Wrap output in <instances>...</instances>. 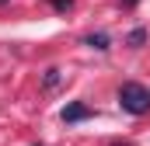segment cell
<instances>
[{"label": "cell", "instance_id": "obj_1", "mask_svg": "<svg viewBox=\"0 0 150 146\" xmlns=\"http://www.w3.org/2000/svg\"><path fill=\"white\" fill-rule=\"evenodd\" d=\"M119 105H122V111H129V115H147L150 111V91L143 87V84H122L119 87Z\"/></svg>", "mask_w": 150, "mask_h": 146}, {"label": "cell", "instance_id": "obj_2", "mask_svg": "<svg viewBox=\"0 0 150 146\" xmlns=\"http://www.w3.org/2000/svg\"><path fill=\"white\" fill-rule=\"evenodd\" d=\"M87 115H91V108H87V105H80V101H74V105H67V108H63V122H84Z\"/></svg>", "mask_w": 150, "mask_h": 146}, {"label": "cell", "instance_id": "obj_3", "mask_svg": "<svg viewBox=\"0 0 150 146\" xmlns=\"http://www.w3.org/2000/svg\"><path fill=\"white\" fill-rule=\"evenodd\" d=\"M87 45L98 49V52H105V49H108V35H105V32H94V35H87Z\"/></svg>", "mask_w": 150, "mask_h": 146}, {"label": "cell", "instance_id": "obj_4", "mask_svg": "<svg viewBox=\"0 0 150 146\" xmlns=\"http://www.w3.org/2000/svg\"><path fill=\"white\" fill-rule=\"evenodd\" d=\"M143 42H147V32L143 28H133L129 32V45H143Z\"/></svg>", "mask_w": 150, "mask_h": 146}, {"label": "cell", "instance_id": "obj_5", "mask_svg": "<svg viewBox=\"0 0 150 146\" xmlns=\"http://www.w3.org/2000/svg\"><path fill=\"white\" fill-rule=\"evenodd\" d=\"M119 4H122V7H136L140 0H119Z\"/></svg>", "mask_w": 150, "mask_h": 146}]
</instances>
